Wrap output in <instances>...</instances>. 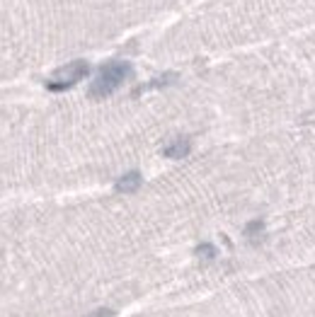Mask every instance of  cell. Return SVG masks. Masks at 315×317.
Listing matches in <instances>:
<instances>
[{
  "label": "cell",
  "mask_w": 315,
  "mask_h": 317,
  "mask_svg": "<svg viewBox=\"0 0 315 317\" xmlns=\"http://www.w3.org/2000/svg\"><path fill=\"white\" fill-rule=\"evenodd\" d=\"M129 75H131V65L126 63V61H111V63L100 68V73H97V78L93 80L87 94H90L93 100H104V97H109V94L117 92L121 85L129 80Z\"/></svg>",
  "instance_id": "obj_1"
},
{
  "label": "cell",
  "mask_w": 315,
  "mask_h": 317,
  "mask_svg": "<svg viewBox=\"0 0 315 317\" xmlns=\"http://www.w3.org/2000/svg\"><path fill=\"white\" fill-rule=\"evenodd\" d=\"M87 73H90V65H87V61H73V63L58 68V70L49 78V80H47V90H51V92H65V90L75 87V85L80 83Z\"/></svg>",
  "instance_id": "obj_2"
},
{
  "label": "cell",
  "mask_w": 315,
  "mask_h": 317,
  "mask_svg": "<svg viewBox=\"0 0 315 317\" xmlns=\"http://www.w3.org/2000/svg\"><path fill=\"white\" fill-rule=\"evenodd\" d=\"M141 184H143L141 172H139V169H131V172H124V175L117 179L114 189H117V191H121V194H131V191H139Z\"/></svg>",
  "instance_id": "obj_3"
},
{
  "label": "cell",
  "mask_w": 315,
  "mask_h": 317,
  "mask_svg": "<svg viewBox=\"0 0 315 317\" xmlns=\"http://www.w3.org/2000/svg\"><path fill=\"white\" fill-rule=\"evenodd\" d=\"M189 150H192L189 138H182V136H179V138L170 140L165 148H163V155H165V158H172V160H179V158H187Z\"/></svg>",
  "instance_id": "obj_4"
},
{
  "label": "cell",
  "mask_w": 315,
  "mask_h": 317,
  "mask_svg": "<svg viewBox=\"0 0 315 317\" xmlns=\"http://www.w3.org/2000/svg\"><path fill=\"white\" fill-rule=\"evenodd\" d=\"M262 233H264V223H262V221H252V223L245 225V237H248L250 242H260Z\"/></svg>",
  "instance_id": "obj_5"
},
{
  "label": "cell",
  "mask_w": 315,
  "mask_h": 317,
  "mask_svg": "<svg viewBox=\"0 0 315 317\" xmlns=\"http://www.w3.org/2000/svg\"><path fill=\"white\" fill-rule=\"evenodd\" d=\"M196 254L204 257V259H213V257H216V250H213V245H199V247H196Z\"/></svg>",
  "instance_id": "obj_6"
}]
</instances>
